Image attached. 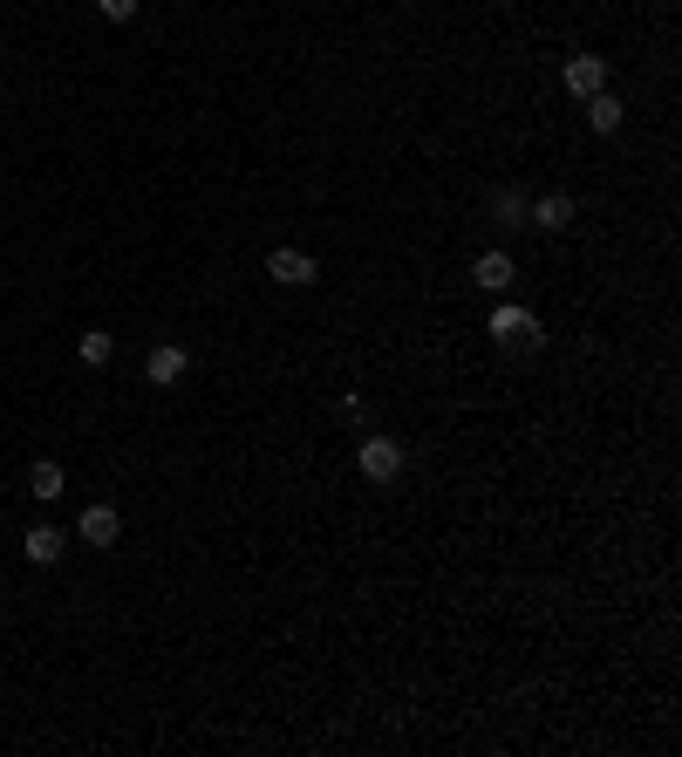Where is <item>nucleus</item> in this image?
Here are the masks:
<instances>
[{
	"mask_svg": "<svg viewBox=\"0 0 682 757\" xmlns=\"http://www.w3.org/2000/svg\"><path fill=\"white\" fill-rule=\"evenodd\" d=\"M492 342L498 348H546V327L533 321V308H512V300H505L492 314Z\"/></svg>",
	"mask_w": 682,
	"mask_h": 757,
	"instance_id": "1",
	"label": "nucleus"
},
{
	"mask_svg": "<svg viewBox=\"0 0 682 757\" xmlns=\"http://www.w3.org/2000/svg\"><path fill=\"white\" fill-rule=\"evenodd\" d=\"M356 464H362V477H369V485H389V477L402 471V444H396V437H362Z\"/></svg>",
	"mask_w": 682,
	"mask_h": 757,
	"instance_id": "2",
	"label": "nucleus"
},
{
	"mask_svg": "<svg viewBox=\"0 0 682 757\" xmlns=\"http://www.w3.org/2000/svg\"><path fill=\"white\" fill-rule=\"evenodd\" d=\"M266 273H273V281H281V287H314V260H308V252H294V246H281V252H266Z\"/></svg>",
	"mask_w": 682,
	"mask_h": 757,
	"instance_id": "3",
	"label": "nucleus"
},
{
	"mask_svg": "<svg viewBox=\"0 0 682 757\" xmlns=\"http://www.w3.org/2000/svg\"><path fill=\"white\" fill-rule=\"evenodd\" d=\"M185 369H191V356H185V348H150V362H144V375H150V383H158V389H178L185 383Z\"/></svg>",
	"mask_w": 682,
	"mask_h": 757,
	"instance_id": "4",
	"label": "nucleus"
},
{
	"mask_svg": "<svg viewBox=\"0 0 682 757\" xmlns=\"http://www.w3.org/2000/svg\"><path fill=\"white\" fill-rule=\"evenodd\" d=\"M525 225H540V233H567V225H573V198L567 191H546L540 206H525Z\"/></svg>",
	"mask_w": 682,
	"mask_h": 757,
	"instance_id": "5",
	"label": "nucleus"
},
{
	"mask_svg": "<svg viewBox=\"0 0 682 757\" xmlns=\"http://www.w3.org/2000/svg\"><path fill=\"white\" fill-rule=\"evenodd\" d=\"M567 89L587 103L594 89H608V69H600V55H567Z\"/></svg>",
	"mask_w": 682,
	"mask_h": 757,
	"instance_id": "6",
	"label": "nucleus"
},
{
	"mask_svg": "<svg viewBox=\"0 0 682 757\" xmlns=\"http://www.w3.org/2000/svg\"><path fill=\"white\" fill-rule=\"evenodd\" d=\"M478 287H485V294H512V281H519V266L512 260H505V252H478Z\"/></svg>",
	"mask_w": 682,
	"mask_h": 757,
	"instance_id": "7",
	"label": "nucleus"
},
{
	"mask_svg": "<svg viewBox=\"0 0 682 757\" xmlns=\"http://www.w3.org/2000/svg\"><path fill=\"white\" fill-rule=\"evenodd\" d=\"M75 533H83L89 546H116V533H123V519L110 512V505H89L83 519H75Z\"/></svg>",
	"mask_w": 682,
	"mask_h": 757,
	"instance_id": "8",
	"label": "nucleus"
},
{
	"mask_svg": "<svg viewBox=\"0 0 682 757\" xmlns=\"http://www.w3.org/2000/svg\"><path fill=\"white\" fill-rule=\"evenodd\" d=\"M621 116H628L621 96H608V89H594V96H587V123H594L600 137H615V131H621Z\"/></svg>",
	"mask_w": 682,
	"mask_h": 757,
	"instance_id": "9",
	"label": "nucleus"
},
{
	"mask_svg": "<svg viewBox=\"0 0 682 757\" xmlns=\"http://www.w3.org/2000/svg\"><path fill=\"white\" fill-rule=\"evenodd\" d=\"M21 553H28L35 567H55L62 560V533H55V525H35V533L21 539Z\"/></svg>",
	"mask_w": 682,
	"mask_h": 757,
	"instance_id": "10",
	"label": "nucleus"
},
{
	"mask_svg": "<svg viewBox=\"0 0 682 757\" xmlns=\"http://www.w3.org/2000/svg\"><path fill=\"white\" fill-rule=\"evenodd\" d=\"M28 492H35L41 505H48V498H62V464H55V458H41V464L28 471Z\"/></svg>",
	"mask_w": 682,
	"mask_h": 757,
	"instance_id": "11",
	"label": "nucleus"
},
{
	"mask_svg": "<svg viewBox=\"0 0 682 757\" xmlns=\"http://www.w3.org/2000/svg\"><path fill=\"white\" fill-rule=\"evenodd\" d=\"M75 356H83V362H89V369H103V362H110V356H116V342H110V335H103V327H89V335H83V342H75Z\"/></svg>",
	"mask_w": 682,
	"mask_h": 757,
	"instance_id": "12",
	"label": "nucleus"
},
{
	"mask_svg": "<svg viewBox=\"0 0 682 757\" xmlns=\"http://www.w3.org/2000/svg\"><path fill=\"white\" fill-rule=\"evenodd\" d=\"M498 225H525V191H498Z\"/></svg>",
	"mask_w": 682,
	"mask_h": 757,
	"instance_id": "13",
	"label": "nucleus"
},
{
	"mask_svg": "<svg viewBox=\"0 0 682 757\" xmlns=\"http://www.w3.org/2000/svg\"><path fill=\"white\" fill-rule=\"evenodd\" d=\"M96 14H103V21H131L137 0H96Z\"/></svg>",
	"mask_w": 682,
	"mask_h": 757,
	"instance_id": "14",
	"label": "nucleus"
}]
</instances>
